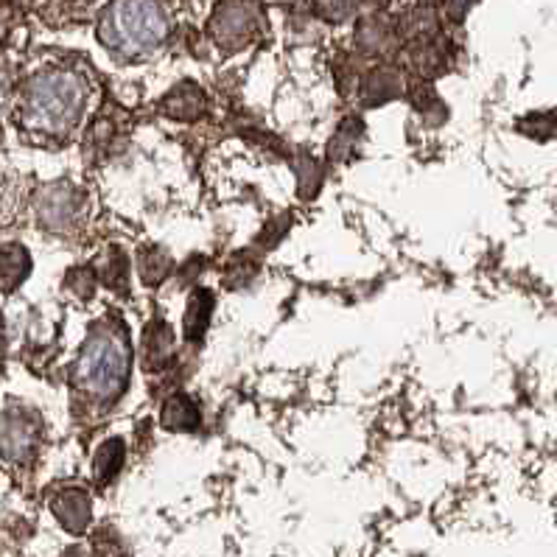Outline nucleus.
I'll use <instances>...</instances> for the list:
<instances>
[{
    "label": "nucleus",
    "instance_id": "obj_10",
    "mask_svg": "<svg viewBox=\"0 0 557 557\" xmlns=\"http://www.w3.org/2000/svg\"><path fill=\"white\" fill-rule=\"evenodd\" d=\"M292 168H294V174H297V191H300L303 199H311V196L320 194L322 168L314 157L300 154L297 160H292Z\"/></svg>",
    "mask_w": 557,
    "mask_h": 557
},
{
    "label": "nucleus",
    "instance_id": "obj_4",
    "mask_svg": "<svg viewBox=\"0 0 557 557\" xmlns=\"http://www.w3.org/2000/svg\"><path fill=\"white\" fill-rule=\"evenodd\" d=\"M163 112L168 118H177V121H196L205 112V98L194 84H180L166 96Z\"/></svg>",
    "mask_w": 557,
    "mask_h": 557
},
{
    "label": "nucleus",
    "instance_id": "obj_2",
    "mask_svg": "<svg viewBox=\"0 0 557 557\" xmlns=\"http://www.w3.org/2000/svg\"><path fill=\"white\" fill-rule=\"evenodd\" d=\"M54 513L65 524V530L84 532L90 524V516H93L90 496L84 490H68L54 502Z\"/></svg>",
    "mask_w": 557,
    "mask_h": 557
},
{
    "label": "nucleus",
    "instance_id": "obj_12",
    "mask_svg": "<svg viewBox=\"0 0 557 557\" xmlns=\"http://www.w3.org/2000/svg\"><path fill=\"white\" fill-rule=\"evenodd\" d=\"M93 552H96V557H132L129 544L121 538V532H115L112 527H104V530L96 532Z\"/></svg>",
    "mask_w": 557,
    "mask_h": 557
},
{
    "label": "nucleus",
    "instance_id": "obj_13",
    "mask_svg": "<svg viewBox=\"0 0 557 557\" xmlns=\"http://www.w3.org/2000/svg\"><path fill=\"white\" fill-rule=\"evenodd\" d=\"M107 286L110 289H126L129 286V264L121 250H112L107 255Z\"/></svg>",
    "mask_w": 557,
    "mask_h": 557
},
{
    "label": "nucleus",
    "instance_id": "obj_8",
    "mask_svg": "<svg viewBox=\"0 0 557 557\" xmlns=\"http://www.w3.org/2000/svg\"><path fill=\"white\" fill-rule=\"evenodd\" d=\"M364 135V124L359 118H345L339 129L334 132V138L328 143V157L336 160V163H345L350 160L356 149H359V140Z\"/></svg>",
    "mask_w": 557,
    "mask_h": 557
},
{
    "label": "nucleus",
    "instance_id": "obj_11",
    "mask_svg": "<svg viewBox=\"0 0 557 557\" xmlns=\"http://www.w3.org/2000/svg\"><path fill=\"white\" fill-rule=\"evenodd\" d=\"M521 135L532 140H549L557 135V110L552 112H530L527 118H521L516 124Z\"/></svg>",
    "mask_w": 557,
    "mask_h": 557
},
{
    "label": "nucleus",
    "instance_id": "obj_7",
    "mask_svg": "<svg viewBox=\"0 0 557 557\" xmlns=\"http://www.w3.org/2000/svg\"><path fill=\"white\" fill-rule=\"evenodd\" d=\"M124 460H126L124 440L112 437V440H107V443H101V448L96 451V457H93V476H96L98 485H110L112 479L118 476V471H121Z\"/></svg>",
    "mask_w": 557,
    "mask_h": 557
},
{
    "label": "nucleus",
    "instance_id": "obj_3",
    "mask_svg": "<svg viewBox=\"0 0 557 557\" xmlns=\"http://www.w3.org/2000/svg\"><path fill=\"white\" fill-rule=\"evenodd\" d=\"M210 314H213V294L202 292V289L191 294L188 308H185V317H182V336L191 345L202 342V336H205L210 325Z\"/></svg>",
    "mask_w": 557,
    "mask_h": 557
},
{
    "label": "nucleus",
    "instance_id": "obj_5",
    "mask_svg": "<svg viewBox=\"0 0 557 557\" xmlns=\"http://www.w3.org/2000/svg\"><path fill=\"white\" fill-rule=\"evenodd\" d=\"M160 423L166 426L168 432H196V426H199V409H196V404L188 395H174L163 406Z\"/></svg>",
    "mask_w": 557,
    "mask_h": 557
},
{
    "label": "nucleus",
    "instance_id": "obj_9",
    "mask_svg": "<svg viewBox=\"0 0 557 557\" xmlns=\"http://www.w3.org/2000/svg\"><path fill=\"white\" fill-rule=\"evenodd\" d=\"M138 272L140 280H143L146 286L163 283V280L168 278V272H171V258H168V252L157 250V247H146V250L138 255Z\"/></svg>",
    "mask_w": 557,
    "mask_h": 557
},
{
    "label": "nucleus",
    "instance_id": "obj_6",
    "mask_svg": "<svg viewBox=\"0 0 557 557\" xmlns=\"http://www.w3.org/2000/svg\"><path fill=\"white\" fill-rule=\"evenodd\" d=\"M174 353V334L166 322H152L143 334V364L146 367H160L166 364Z\"/></svg>",
    "mask_w": 557,
    "mask_h": 557
},
{
    "label": "nucleus",
    "instance_id": "obj_1",
    "mask_svg": "<svg viewBox=\"0 0 557 557\" xmlns=\"http://www.w3.org/2000/svg\"><path fill=\"white\" fill-rule=\"evenodd\" d=\"M129 367H132V350L126 336L104 331L87 342L79 362V381L84 390L98 398H112L126 387Z\"/></svg>",
    "mask_w": 557,
    "mask_h": 557
}]
</instances>
